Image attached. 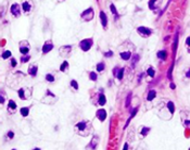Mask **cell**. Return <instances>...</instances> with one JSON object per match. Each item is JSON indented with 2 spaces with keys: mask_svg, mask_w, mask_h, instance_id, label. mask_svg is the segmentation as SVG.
I'll use <instances>...</instances> for the list:
<instances>
[{
  "mask_svg": "<svg viewBox=\"0 0 190 150\" xmlns=\"http://www.w3.org/2000/svg\"><path fill=\"white\" fill-rule=\"evenodd\" d=\"M91 128H93V124H91V122L88 121V120H83V121L78 122L74 125L75 133L82 137L88 136L91 132Z\"/></svg>",
  "mask_w": 190,
  "mask_h": 150,
  "instance_id": "obj_1",
  "label": "cell"
},
{
  "mask_svg": "<svg viewBox=\"0 0 190 150\" xmlns=\"http://www.w3.org/2000/svg\"><path fill=\"white\" fill-rule=\"evenodd\" d=\"M57 99H58L57 96L54 95V94H52L50 90H49V89H47L46 95L41 98V102L42 103H46V105H53V103H56Z\"/></svg>",
  "mask_w": 190,
  "mask_h": 150,
  "instance_id": "obj_2",
  "label": "cell"
},
{
  "mask_svg": "<svg viewBox=\"0 0 190 150\" xmlns=\"http://www.w3.org/2000/svg\"><path fill=\"white\" fill-rule=\"evenodd\" d=\"M17 95L22 100H27L32 97V88L29 87H22L17 90Z\"/></svg>",
  "mask_w": 190,
  "mask_h": 150,
  "instance_id": "obj_3",
  "label": "cell"
},
{
  "mask_svg": "<svg viewBox=\"0 0 190 150\" xmlns=\"http://www.w3.org/2000/svg\"><path fill=\"white\" fill-rule=\"evenodd\" d=\"M94 45V40L93 38H86V39H83L81 43H79V47L83 51H88L91 47Z\"/></svg>",
  "mask_w": 190,
  "mask_h": 150,
  "instance_id": "obj_4",
  "label": "cell"
},
{
  "mask_svg": "<svg viewBox=\"0 0 190 150\" xmlns=\"http://www.w3.org/2000/svg\"><path fill=\"white\" fill-rule=\"evenodd\" d=\"M137 32L140 36H142V37H149V36L152 34V29L151 28H148V27H145V26H140L137 28Z\"/></svg>",
  "mask_w": 190,
  "mask_h": 150,
  "instance_id": "obj_5",
  "label": "cell"
},
{
  "mask_svg": "<svg viewBox=\"0 0 190 150\" xmlns=\"http://www.w3.org/2000/svg\"><path fill=\"white\" fill-rule=\"evenodd\" d=\"M19 48H20V52L22 53L23 56H25V55H27V53H28L30 47H29L28 41H26V40H22L21 43H20Z\"/></svg>",
  "mask_w": 190,
  "mask_h": 150,
  "instance_id": "obj_6",
  "label": "cell"
},
{
  "mask_svg": "<svg viewBox=\"0 0 190 150\" xmlns=\"http://www.w3.org/2000/svg\"><path fill=\"white\" fill-rule=\"evenodd\" d=\"M72 51V46H62L60 48V56L63 58H69Z\"/></svg>",
  "mask_w": 190,
  "mask_h": 150,
  "instance_id": "obj_7",
  "label": "cell"
},
{
  "mask_svg": "<svg viewBox=\"0 0 190 150\" xmlns=\"http://www.w3.org/2000/svg\"><path fill=\"white\" fill-rule=\"evenodd\" d=\"M93 17H94V10H93V8H89V9H87V10L84 11L82 13V19L84 21H90V20H93Z\"/></svg>",
  "mask_w": 190,
  "mask_h": 150,
  "instance_id": "obj_8",
  "label": "cell"
},
{
  "mask_svg": "<svg viewBox=\"0 0 190 150\" xmlns=\"http://www.w3.org/2000/svg\"><path fill=\"white\" fill-rule=\"evenodd\" d=\"M124 71H125L124 68H114L113 69L114 77H116L119 81H122V80H123V76H124Z\"/></svg>",
  "mask_w": 190,
  "mask_h": 150,
  "instance_id": "obj_9",
  "label": "cell"
},
{
  "mask_svg": "<svg viewBox=\"0 0 190 150\" xmlns=\"http://www.w3.org/2000/svg\"><path fill=\"white\" fill-rule=\"evenodd\" d=\"M22 8L24 10L25 13H29L32 11V8H33V3L30 0H23V3H22Z\"/></svg>",
  "mask_w": 190,
  "mask_h": 150,
  "instance_id": "obj_10",
  "label": "cell"
},
{
  "mask_svg": "<svg viewBox=\"0 0 190 150\" xmlns=\"http://www.w3.org/2000/svg\"><path fill=\"white\" fill-rule=\"evenodd\" d=\"M96 116L100 122H103L107 119V111L104 109H98L96 112Z\"/></svg>",
  "mask_w": 190,
  "mask_h": 150,
  "instance_id": "obj_11",
  "label": "cell"
},
{
  "mask_svg": "<svg viewBox=\"0 0 190 150\" xmlns=\"http://www.w3.org/2000/svg\"><path fill=\"white\" fill-rule=\"evenodd\" d=\"M52 49H53V43L51 40H47L46 43L44 44V46H42L41 51H42V53H48L49 51H51Z\"/></svg>",
  "mask_w": 190,
  "mask_h": 150,
  "instance_id": "obj_12",
  "label": "cell"
},
{
  "mask_svg": "<svg viewBox=\"0 0 190 150\" xmlns=\"http://www.w3.org/2000/svg\"><path fill=\"white\" fill-rule=\"evenodd\" d=\"M16 109H17V106H16V103H15V101H14V100H9V102H8V108H7L8 112L10 113V114H13V113L16 112Z\"/></svg>",
  "mask_w": 190,
  "mask_h": 150,
  "instance_id": "obj_13",
  "label": "cell"
},
{
  "mask_svg": "<svg viewBox=\"0 0 190 150\" xmlns=\"http://www.w3.org/2000/svg\"><path fill=\"white\" fill-rule=\"evenodd\" d=\"M97 102L95 105H98V106H104L107 103V98L103 93H99L98 94V97H97Z\"/></svg>",
  "mask_w": 190,
  "mask_h": 150,
  "instance_id": "obj_14",
  "label": "cell"
},
{
  "mask_svg": "<svg viewBox=\"0 0 190 150\" xmlns=\"http://www.w3.org/2000/svg\"><path fill=\"white\" fill-rule=\"evenodd\" d=\"M150 131H151V128L148 127V126H140V127H139V131H138V133H139L140 137H141V138H143V137H146L147 135L150 133Z\"/></svg>",
  "mask_w": 190,
  "mask_h": 150,
  "instance_id": "obj_15",
  "label": "cell"
},
{
  "mask_svg": "<svg viewBox=\"0 0 190 150\" xmlns=\"http://www.w3.org/2000/svg\"><path fill=\"white\" fill-rule=\"evenodd\" d=\"M11 13L13 14L14 16H20V14H21V8H20V5L17 4V3L12 4V7H11Z\"/></svg>",
  "mask_w": 190,
  "mask_h": 150,
  "instance_id": "obj_16",
  "label": "cell"
},
{
  "mask_svg": "<svg viewBox=\"0 0 190 150\" xmlns=\"http://www.w3.org/2000/svg\"><path fill=\"white\" fill-rule=\"evenodd\" d=\"M162 0H150L149 1V8L151 10H156L161 5Z\"/></svg>",
  "mask_w": 190,
  "mask_h": 150,
  "instance_id": "obj_17",
  "label": "cell"
},
{
  "mask_svg": "<svg viewBox=\"0 0 190 150\" xmlns=\"http://www.w3.org/2000/svg\"><path fill=\"white\" fill-rule=\"evenodd\" d=\"M28 74L30 75V76H33V77H35L36 75H37V72H38V67L36 64H30L29 67H28Z\"/></svg>",
  "mask_w": 190,
  "mask_h": 150,
  "instance_id": "obj_18",
  "label": "cell"
},
{
  "mask_svg": "<svg viewBox=\"0 0 190 150\" xmlns=\"http://www.w3.org/2000/svg\"><path fill=\"white\" fill-rule=\"evenodd\" d=\"M98 142H99V137L98 136H95L93 139H91L90 144L88 145V149H91V150H95L98 146Z\"/></svg>",
  "mask_w": 190,
  "mask_h": 150,
  "instance_id": "obj_19",
  "label": "cell"
},
{
  "mask_svg": "<svg viewBox=\"0 0 190 150\" xmlns=\"http://www.w3.org/2000/svg\"><path fill=\"white\" fill-rule=\"evenodd\" d=\"M100 19H101L102 26L104 27V28H107V25H108V17H107V14H106L103 11L100 12Z\"/></svg>",
  "mask_w": 190,
  "mask_h": 150,
  "instance_id": "obj_20",
  "label": "cell"
},
{
  "mask_svg": "<svg viewBox=\"0 0 190 150\" xmlns=\"http://www.w3.org/2000/svg\"><path fill=\"white\" fill-rule=\"evenodd\" d=\"M120 56L124 61H127V60L132 59V53L129 51H122V52H120Z\"/></svg>",
  "mask_w": 190,
  "mask_h": 150,
  "instance_id": "obj_21",
  "label": "cell"
},
{
  "mask_svg": "<svg viewBox=\"0 0 190 150\" xmlns=\"http://www.w3.org/2000/svg\"><path fill=\"white\" fill-rule=\"evenodd\" d=\"M69 67H70L69 62H67V61H63L62 64L60 65V71L63 72V73H66V72L69 71Z\"/></svg>",
  "mask_w": 190,
  "mask_h": 150,
  "instance_id": "obj_22",
  "label": "cell"
},
{
  "mask_svg": "<svg viewBox=\"0 0 190 150\" xmlns=\"http://www.w3.org/2000/svg\"><path fill=\"white\" fill-rule=\"evenodd\" d=\"M29 108H30V107H23V108H21L20 113H21V115H22L23 118L28 116V114H29Z\"/></svg>",
  "mask_w": 190,
  "mask_h": 150,
  "instance_id": "obj_23",
  "label": "cell"
},
{
  "mask_svg": "<svg viewBox=\"0 0 190 150\" xmlns=\"http://www.w3.org/2000/svg\"><path fill=\"white\" fill-rule=\"evenodd\" d=\"M156 56L160 60H165L167 57V52H166V50H160V51H158Z\"/></svg>",
  "mask_w": 190,
  "mask_h": 150,
  "instance_id": "obj_24",
  "label": "cell"
},
{
  "mask_svg": "<svg viewBox=\"0 0 190 150\" xmlns=\"http://www.w3.org/2000/svg\"><path fill=\"white\" fill-rule=\"evenodd\" d=\"M155 97H156V92L152 89V90H150L148 93V95H147V100H148V101H152Z\"/></svg>",
  "mask_w": 190,
  "mask_h": 150,
  "instance_id": "obj_25",
  "label": "cell"
},
{
  "mask_svg": "<svg viewBox=\"0 0 190 150\" xmlns=\"http://www.w3.org/2000/svg\"><path fill=\"white\" fill-rule=\"evenodd\" d=\"M137 111H138V108L136 107V108H135V109H134V110L132 111V114H130L129 119H128V120H127V122H126V124H125V127H124V128H127V126H128V124H129V122L132 121V119H133V118H134L135 115H136V113H137Z\"/></svg>",
  "mask_w": 190,
  "mask_h": 150,
  "instance_id": "obj_26",
  "label": "cell"
},
{
  "mask_svg": "<svg viewBox=\"0 0 190 150\" xmlns=\"http://www.w3.org/2000/svg\"><path fill=\"white\" fill-rule=\"evenodd\" d=\"M177 45H178V33L175 34V38H174V45H173V53L175 55L176 50H177Z\"/></svg>",
  "mask_w": 190,
  "mask_h": 150,
  "instance_id": "obj_27",
  "label": "cell"
},
{
  "mask_svg": "<svg viewBox=\"0 0 190 150\" xmlns=\"http://www.w3.org/2000/svg\"><path fill=\"white\" fill-rule=\"evenodd\" d=\"M46 81L49 82V83H54L56 82V77L52 73H47L46 74Z\"/></svg>",
  "mask_w": 190,
  "mask_h": 150,
  "instance_id": "obj_28",
  "label": "cell"
},
{
  "mask_svg": "<svg viewBox=\"0 0 190 150\" xmlns=\"http://www.w3.org/2000/svg\"><path fill=\"white\" fill-rule=\"evenodd\" d=\"M70 86H71V88H72L74 92H77V90H78V83H77L75 80H72V81H71Z\"/></svg>",
  "mask_w": 190,
  "mask_h": 150,
  "instance_id": "obj_29",
  "label": "cell"
},
{
  "mask_svg": "<svg viewBox=\"0 0 190 150\" xmlns=\"http://www.w3.org/2000/svg\"><path fill=\"white\" fill-rule=\"evenodd\" d=\"M130 60H132V68L134 69V68H135V65H136V64H137V62L139 61V56H138V55H134V56H133V58H132Z\"/></svg>",
  "mask_w": 190,
  "mask_h": 150,
  "instance_id": "obj_30",
  "label": "cell"
},
{
  "mask_svg": "<svg viewBox=\"0 0 190 150\" xmlns=\"http://www.w3.org/2000/svg\"><path fill=\"white\" fill-rule=\"evenodd\" d=\"M104 69H106V64L103 63V62H100V63L97 64V71L98 72H102Z\"/></svg>",
  "mask_w": 190,
  "mask_h": 150,
  "instance_id": "obj_31",
  "label": "cell"
},
{
  "mask_svg": "<svg viewBox=\"0 0 190 150\" xmlns=\"http://www.w3.org/2000/svg\"><path fill=\"white\" fill-rule=\"evenodd\" d=\"M89 79H90V81H97L98 80V74L96 73V72H90L89 73Z\"/></svg>",
  "mask_w": 190,
  "mask_h": 150,
  "instance_id": "obj_32",
  "label": "cell"
},
{
  "mask_svg": "<svg viewBox=\"0 0 190 150\" xmlns=\"http://www.w3.org/2000/svg\"><path fill=\"white\" fill-rule=\"evenodd\" d=\"M147 74H148L150 77H154L155 75V72H154V69H153L152 67H150L148 70H147Z\"/></svg>",
  "mask_w": 190,
  "mask_h": 150,
  "instance_id": "obj_33",
  "label": "cell"
},
{
  "mask_svg": "<svg viewBox=\"0 0 190 150\" xmlns=\"http://www.w3.org/2000/svg\"><path fill=\"white\" fill-rule=\"evenodd\" d=\"M11 57V51L10 50H5L4 52H2V59H8Z\"/></svg>",
  "mask_w": 190,
  "mask_h": 150,
  "instance_id": "obj_34",
  "label": "cell"
},
{
  "mask_svg": "<svg viewBox=\"0 0 190 150\" xmlns=\"http://www.w3.org/2000/svg\"><path fill=\"white\" fill-rule=\"evenodd\" d=\"M29 59H30V57H29L28 55H25V56H23V57L21 58V62H22V63H26V62L29 61Z\"/></svg>",
  "mask_w": 190,
  "mask_h": 150,
  "instance_id": "obj_35",
  "label": "cell"
},
{
  "mask_svg": "<svg viewBox=\"0 0 190 150\" xmlns=\"http://www.w3.org/2000/svg\"><path fill=\"white\" fill-rule=\"evenodd\" d=\"M13 137H14V133L12 131H9L7 133V139L11 140V139H13Z\"/></svg>",
  "mask_w": 190,
  "mask_h": 150,
  "instance_id": "obj_36",
  "label": "cell"
},
{
  "mask_svg": "<svg viewBox=\"0 0 190 150\" xmlns=\"http://www.w3.org/2000/svg\"><path fill=\"white\" fill-rule=\"evenodd\" d=\"M110 9H111V12H112V13H113L116 17H117V11H116V9H115V5H114V4H111V5H110Z\"/></svg>",
  "mask_w": 190,
  "mask_h": 150,
  "instance_id": "obj_37",
  "label": "cell"
},
{
  "mask_svg": "<svg viewBox=\"0 0 190 150\" xmlns=\"http://www.w3.org/2000/svg\"><path fill=\"white\" fill-rule=\"evenodd\" d=\"M130 99H132V93H129V95L127 96V99H126V107H128L129 106V103H130Z\"/></svg>",
  "mask_w": 190,
  "mask_h": 150,
  "instance_id": "obj_38",
  "label": "cell"
},
{
  "mask_svg": "<svg viewBox=\"0 0 190 150\" xmlns=\"http://www.w3.org/2000/svg\"><path fill=\"white\" fill-rule=\"evenodd\" d=\"M173 68H174V65H171V68L168 70V73H167V77H168L169 80L172 79V71H173Z\"/></svg>",
  "mask_w": 190,
  "mask_h": 150,
  "instance_id": "obj_39",
  "label": "cell"
},
{
  "mask_svg": "<svg viewBox=\"0 0 190 150\" xmlns=\"http://www.w3.org/2000/svg\"><path fill=\"white\" fill-rule=\"evenodd\" d=\"M11 67L12 68H15L16 67V60L14 58H11Z\"/></svg>",
  "mask_w": 190,
  "mask_h": 150,
  "instance_id": "obj_40",
  "label": "cell"
},
{
  "mask_svg": "<svg viewBox=\"0 0 190 150\" xmlns=\"http://www.w3.org/2000/svg\"><path fill=\"white\" fill-rule=\"evenodd\" d=\"M112 56H113V52H112V51L104 52V57H107V58H110V57H112Z\"/></svg>",
  "mask_w": 190,
  "mask_h": 150,
  "instance_id": "obj_41",
  "label": "cell"
},
{
  "mask_svg": "<svg viewBox=\"0 0 190 150\" xmlns=\"http://www.w3.org/2000/svg\"><path fill=\"white\" fill-rule=\"evenodd\" d=\"M0 99H1V101H0V102H1V105H3L4 103V96H3L2 93H1V97H0Z\"/></svg>",
  "mask_w": 190,
  "mask_h": 150,
  "instance_id": "obj_42",
  "label": "cell"
},
{
  "mask_svg": "<svg viewBox=\"0 0 190 150\" xmlns=\"http://www.w3.org/2000/svg\"><path fill=\"white\" fill-rule=\"evenodd\" d=\"M186 77H188V79H190V69H188V71L186 72Z\"/></svg>",
  "mask_w": 190,
  "mask_h": 150,
  "instance_id": "obj_43",
  "label": "cell"
},
{
  "mask_svg": "<svg viewBox=\"0 0 190 150\" xmlns=\"http://www.w3.org/2000/svg\"><path fill=\"white\" fill-rule=\"evenodd\" d=\"M186 45H187L188 47H190V37L187 38V40H186Z\"/></svg>",
  "mask_w": 190,
  "mask_h": 150,
  "instance_id": "obj_44",
  "label": "cell"
},
{
  "mask_svg": "<svg viewBox=\"0 0 190 150\" xmlns=\"http://www.w3.org/2000/svg\"><path fill=\"white\" fill-rule=\"evenodd\" d=\"M142 76H143V74H140V75H139V77H138V83H140V82H141Z\"/></svg>",
  "mask_w": 190,
  "mask_h": 150,
  "instance_id": "obj_45",
  "label": "cell"
},
{
  "mask_svg": "<svg viewBox=\"0 0 190 150\" xmlns=\"http://www.w3.org/2000/svg\"><path fill=\"white\" fill-rule=\"evenodd\" d=\"M123 150H128V144H125V145H124V148H123Z\"/></svg>",
  "mask_w": 190,
  "mask_h": 150,
  "instance_id": "obj_46",
  "label": "cell"
},
{
  "mask_svg": "<svg viewBox=\"0 0 190 150\" xmlns=\"http://www.w3.org/2000/svg\"><path fill=\"white\" fill-rule=\"evenodd\" d=\"M175 87H176L175 84H174V83H171V88H172V89H175Z\"/></svg>",
  "mask_w": 190,
  "mask_h": 150,
  "instance_id": "obj_47",
  "label": "cell"
},
{
  "mask_svg": "<svg viewBox=\"0 0 190 150\" xmlns=\"http://www.w3.org/2000/svg\"><path fill=\"white\" fill-rule=\"evenodd\" d=\"M32 150H41V149H40V148H38V147H36V148H33Z\"/></svg>",
  "mask_w": 190,
  "mask_h": 150,
  "instance_id": "obj_48",
  "label": "cell"
},
{
  "mask_svg": "<svg viewBox=\"0 0 190 150\" xmlns=\"http://www.w3.org/2000/svg\"><path fill=\"white\" fill-rule=\"evenodd\" d=\"M11 150H16V149H11Z\"/></svg>",
  "mask_w": 190,
  "mask_h": 150,
  "instance_id": "obj_49",
  "label": "cell"
},
{
  "mask_svg": "<svg viewBox=\"0 0 190 150\" xmlns=\"http://www.w3.org/2000/svg\"><path fill=\"white\" fill-rule=\"evenodd\" d=\"M188 150H190V148H189V149H188Z\"/></svg>",
  "mask_w": 190,
  "mask_h": 150,
  "instance_id": "obj_50",
  "label": "cell"
}]
</instances>
